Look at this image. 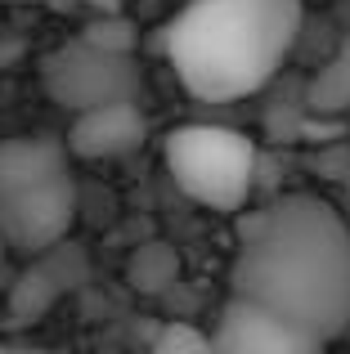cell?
<instances>
[{
  "label": "cell",
  "mask_w": 350,
  "mask_h": 354,
  "mask_svg": "<svg viewBox=\"0 0 350 354\" xmlns=\"http://www.w3.org/2000/svg\"><path fill=\"white\" fill-rule=\"evenodd\" d=\"M41 86L54 104L77 117L86 108L117 104V99H144L149 81L131 50H108L90 36H77L41 59Z\"/></svg>",
  "instance_id": "obj_4"
},
{
  "label": "cell",
  "mask_w": 350,
  "mask_h": 354,
  "mask_svg": "<svg viewBox=\"0 0 350 354\" xmlns=\"http://www.w3.org/2000/svg\"><path fill=\"white\" fill-rule=\"evenodd\" d=\"M229 296L288 319L328 346L350 328V225L315 193H283L238 220Z\"/></svg>",
  "instance_id": "obj_1"
},
{
  "label": "cell",
  "mask_w": 350,
  "mask_h": 354,
  "mask_svg": "<svg viewBox=\"0 0 350 354\" xmlns=\"http://www.w3.org/2000/svg\"><path fill=\"white\" fill-rule=\"evenodd\" d=\"M175 274H180V260H175L162 242L144 247L140 256L131 260V283L144 287V292H162L167 283H175Z\"/></svg>",
  "instance_id": "obj_10"
},
{
  "label": "cell",
  "mask_w": 350,
  "mask_h": 354,
  "mask_svg": "<svg viewBox=\"0 0 350 354\" xmlns=\"http://www.w3.org/2000/svg\"><path fill=\"white\" fill-rule=\"evenodd\" d=\"M77 5L95 9V14H113V9H122V0H77Z\"/></svg>",
  "instance_id": "obj_13"
},
{
  "label": "cell",
  "mask_w": 350,
  "mask_h": 354,
  "mask_svg": "<svg viewBox=\"0 0 350 354\" xmlns=\"http://www.w3.org/2000/svg\"><path fill=\"white\" fill-rule=\"evenodd\" d=\"M0 5H41V9H59V5H68V0H0Z\"/></svg>",
  "instance_id": "obj_14"
},
{
  "label": "cell",
  "mask_w": 350,
  "mask_h": 354,
  "mask_svg": "<svg viewBox=\"0 0 350 354\" xmlns=\"http://www.w3.org/2000/svg\"><path fill=\"white\" fill-rule=\"evenodd\" d=\"M81 36L108 45V50H135V27L122 18V9H113V14H95V23H86Z\"/></svg>",
  "instance_id": "obj_12"
},
{
  "label": "cell",
  "mask_w": 350,
  "mask_h": 354,
  "mask_svg": "<svg viewBox=\"0 0 350 354\" xmlns=\"http://www.w3.org/2000/svg\"><path fill=\"white\" fill-rule=\"evenodd\" d=\"M301 0H189L162 32V54L202 104L270 86L301 36Z\"/></svg>",
  "instance_id": "obj_2"
},
{
  "label": "cell",
  "mask_w": 350,
  "mask_h": 354,
  "mask_svg": "<svg viewBox=\"0 0 350 354\" xmlns=\"http://www.w3.org/2000/svg\"><path fill=\"white\" fill-rule=\"evenodd\" d=\"M77 202H81L77 180H72L68 166L23 184H9V189H0V242L23 251V256L54 247L77 225Z\"/></svg>",
  "instance_id": "obj_5"
},
{
  "label": "cell",
  "mask_w": 350,
  "mask_h": 354,
  "mask_svg": "<svg viewBox=\"0 0 350 354\" xmlns=\"http://www.w3.org/2000/svg\"><path fill=\"white\" fill-rule=\"evenodd\" d=\"M162 157H167L175 189L207 211L234 216L247 207L256 189V144L243 130L189 121L162 139Z\"/></svg>",
  "instance_id": "obj_3"
},
{
  "label": "cell",
  "mask_w": 350,
  "mask_h": 354,
  "mask_svg": "<svg viewBox=\"0 0 350 354\" xmlns=\"http://www.w3.org/2000/svg\"><path fill=\"white\" fill-rule=\"evenodd\" d=\"M153 350L158 354H207V350H216V341H211V332L193 328V323H167L153 337Z\"/></svg>",
  "instance_id": "obj_11"
},
{
  "label": "cell",
  "mask_w": 350,
  "mask_h": 354,
  "mask_svg": "<svg viewBox=\"0 0 350 354\" xmlns=\"http://www.w3.org/2000/svg\"><path fill=\"white\" fill-rule=\"evenodd\" d=\"M350 108V36L333 50V59L306 81V113L333 117Z\"/></svg>",
  "instance_id": "obj_9"
},
{
  "label": "cell",
  "mask_w": 350,
  "mask_h": 354,
  "mask_svg": "<svg viewBox=\"0 0 350 354\" xmlns=\"http://www.w3.org/2000/svg\"><path fill=\"white\" fill-rule=\"evenodd\" d=\"M220 354H310L315 341L301 337L288 319L243 296H229L220 310V328L211 332Z\"/></svg>",
  "instance_id": "obj_6"
},
{
  "label": "cell",
  "mask_w": 350,
  "mask_h": 354,
  "mask_svg": "<svg viewBox=\"0 0 350 354\" xmlns=\"http://www.w3.org/2000/svg\"><path fill=\"white\" fill-rule=\"evenodd\" d=\"M149 139V117H144L140 99H117V104H99L77 113L68 130V153L86 157V162H113L126 157Z\"/></svg>",
  "instance_id": "obj_7"
},
{
  "label": "cell",
  "mask_w": 350,
  "mask_h": 354,
  "mask_svg": "<svg viewBox=\"0 0 350 354\" xmlns=\"http://www.w3.org/2000/svg\"><path fill=\"white\" fill-rule=\"evenodd\" d=\"M81 274H86V260H81V251L72 247L68 238L54 242V247H45V251H36L32 265H27V274L18 278L14 296H9L14 319L27 323V319H36V314H45L63 292H72V287L81 283Z\"/></svg>",
  "instance_id": "obj_8"
}]
</instances>
